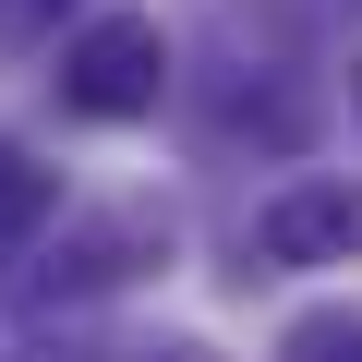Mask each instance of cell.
Listing matches in <instances>:
<instances>
[{
	"mask_svg": "<svg viewBox=\"0 0 362 362\" xmlns=\"http://www.w3.org/2000/svg\"><path fill=\"white\" fill-rule=\"evenodd\" d=\"M266 266H350L362 254V181H290V194L254 218Z\"/></svg>",
	"mask_w": 362,
	"mask_h": 362,
	"instance_id": "7a4b0ae2",
	"label": "cell"
},
{
	"mask_svg": "<svg viewBox=\"0 0 362 362\" xmlns=\"http://www.w3.org/2000/svg\"><path fill=\"white\" fill-rule=\"evenodd\" d=\"M49 206H61V181H49L37 157L0 145V242H37V230H49Z\"/></svg>",
	"mask_w": 362,
	"mask_h": 362,
	"instance_id": "277c9868",
	"label": "cell"
},
{
	"mask_svg": "<svg viewBox=\"0 0 362 362\" xmlns=\"http://www.w3.org/2000/svg\"><path fill=\"white\" fill-rule=\"evenodd\" d=\"M121 362H218V350H194V338H145V350H121Z\"/></svg>",
	"mask_w": 362,
	"mask_h": 362,
	"instance_id": "8992f818",
	"label": "cell"
},
{
	"mask_svg": "<svg viewBox=\"0 0 362 362\" xmlns=\"http://www.w3.org/2000/svg\"><path fill=\"white\" fill-rule=\"evenodd\" d=\"M169 97V37H157V13H97L73 49H61V109H85V121H145Z\"/></svg>",
	"mask_w": 362,
	"mask_h": 362,
	"instance_id": "6da1fadb",
	"label": "cell"
},
{
	"mask_svg": "<svg viewBox=\"0 0 362 362\" xmlns=\"http://www.w3.org/2000/svg\"><path fill=\"white\" fill-rule=\"evenodd\" d=\"M350 109H362V61H350Z\"/></svg>",
	"mask_w": 362,
	"mask_h": 362,
	"instance_id": "ba28073f",
	"label": "cell"
},
{
	"mask_svg": "<svg viewBox=\"0 0 362 362\" xmlns=\"http://www.w3.org/2000/svg\"><path fill=\"white\" fill-rule=\"evenodd\" d=\"M278 362H362V314H350V302H314V314L278 338Z\"/></svg>",
	"mask_w": 362,
	"mask_h": 362,
	"instance_id": "5b68a950",
	"label": "cell"
},
{
	"mask_svg": "<svg viewBox=\"0 0 362 362\" xmlns=\"http://www.w3.org/2000/svg\"><path fill=\"white\" fill-rule=\"evenodd\" d=\"M37 13H49V0H0V37H25V25H37Z\"/></svg>",
	"mask_w": 362,
	"mask_h": 362,
	"instance_id": "52a82bcc",
	"label": "cell"
},
{
	"mask_svg": "<svg viewBox=\"0 0 362 362\" xmlns=\"http://www.w3.org/2000/svg\"><path fill=\"white\" fill-rule=\"evenodd\" d=\"M133 266H169V218H157V206L85 218V230L61 242V266H37V290H109V278H133Z\"/></svg>",
	"mask_w": 362,
	"mask_h": 362,
	"instance_id": "3957f363",
	"label": "cell"
}]
</instances>
